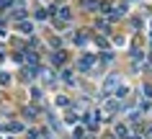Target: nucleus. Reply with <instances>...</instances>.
I'll return each instance as SVG.
<instances>
[{"mask_svg": "<svg viewBox=\"0 0 152 139\" xmlns=\"http://www.w3.org/2000/svg\"><path fill=\"white\" fill-rule=\"evenodd\" d=\"M119 88H121V77L119 75H111V77L103 82V93H116Z\"/></svg>", "mask_w": 152, "mask_h": 139, "instance_id": "nucleus-1", "label": "nucleus"}, {"mask_svg": "<svg viewBox=\"0 0 152 139\" xmlns=\"http://www.w3.org/2000/svg\"><path fill=\"white\" fill-rule=\"evenodd\" d=\"M64 57H67L64 52H57L54 57H52V65H57V67H59V65H64Z\"/></svg>", "mask_w": 152, "mask_h": 139, "instance_id": "nucleus-2", "label": "nucleus"}, {"mask_svg": "<svg viewBox=\"0 0 152 139\" xmlns=\"http://www.w3.org/2000/svg\"><path fill=\"white\" fill-rule=\"evenodd\" d=\"M90 65H93V57H83L80 62H77V67H80V70H88Z\"/></svg>", "mask_w": 152, "mask_h": 139, "instance_id": "nucleus-3", "label": "nucleus"}, {"mask_svg": "<svg viewBox=\"0 0 152 139\" xmlns=\"http://www.w3.org/2000/svg\"><path fill=\"white\" fill-rule=\"evenodd\" d=\"M113 134H116V137H126V126H124V124H116V126H113Z\"/></svg>", "mask_w": 152, "mask_h": 139, "instance_id": "nucleus-4", "label": "nucleus"}, {"mask_svg": "<svg viewBox=\"0 0 152 139\" xmlns=\"http://www.w3.org/2000/svg\"><path fill=\"white\" fill-rule=\"evenodd\" d=\"M59 18H62V21H70V18H72L70 8H59Z\"/></svg>", "mask_w": 152, "mask_h": 139, "instance_id": "nucleus-5", "label": "nucleus"}, {"mask_svg": "<svg viewBox=\"0 0 152 139\" xmlns=\"http://www.w3.org/2000/svg\"><path fill=\"white\" fill-rule=\"evenodd\" d=\"M10 16L16 18V21H23V18H26V10H21V8H18V10H13Z\"/></svg>", "mask_w": 152, "mask_h": 139, "instance_id": "nucleus-6", "label": "nucleus"}, {"mask_svg": "<svg viewBox=\"0 0 152 139\" xmlns=\"http://www.w3.org/2000/svg\"><path fill=\"white\" fill-rule=\"evenodd\" d=\"M0 85H10V75L8 72H0Z\"/></svg>", "mask_w": 152, "mask_h": 139, "instance_id": "nucleus-7", "label": "nucleus"}, {"mask_svg": "<svg viewBox=\"0 0 152 139\" xmlns=\"http://www.w3.org/2000/svg\"><path fill=\"white\" fill-rule=\"evenodd\" d=\"M10 129H13V131H23V124H21V121H10Z\"/></svg>", "mask_w": 152, "mask_h": 139, "instance_id": "nucleus-8", "label": "nucleus"}, {"mask_svg": "<svg viewBox=\"0 0 152 139\" xmlns=\"http://www.w3.org/2000/svg\"><path fill=\"white\" fill-rule=\"evenodd\" d=\"M132 59H134V62H142V52L134 49V52H132Z\"/></svg>", "mask_w": 152, "mask_h": 139, "instance_id": "nucleus-9", "label": "nucleus"}, {"mask_svg": "<svg viewBox=\"0 0 152 139\" xmlns=\"http://www.w3.org/2000/svg\"><path fill=\"white\" fill-rule=\"evenodd\" d=\"M34 18H36V21H44V18H47V10H36V16H34Z\"/></svg>", "mask_w": 152, "mask_h": 139, "instance_id": "nucleus-10", "label": "nucleus"}, {"mask_svg": "<svg viewBox=\"0 0 152 139\" xmlns=\"http://www.w3.org/2000/svg\"><path fill=\"white\" fill-rule=\"evenodd\" d=\"M16 0H0V8H8V5H13Z\"/></svg>", "mask_w": 152, "mask_h": 139, "instance_id": "nucleus-11", "label": "nucleus"}, {"mask_svg": "<svg viewBox=\"0 0 152 139\" xmlns=\"http://www.w3.org/2000/svg\"><path fill=\"white\" fill-rule=\"evenodd\" d=\"M144 93H147V95L152 98V85H144Z\"/></svg>", "mask_w": 152, "mask_h": 139, "instance_id": "nucleus-12", "label": "nucleus"}, {"mask_svg": "<svg viewBox=\"0 0 152 139\" xmlns=\"http://www.w3.org/2000/svg\"><path fill=\"white\" fill-rule=\"evenodd\" d=\"M132 139H139V137H132Z\"/></svg>", "mask_w": 152, "mask_h": 139, "instance_id": "nucleus-13", "label": "nucleus"}]
</instances>
